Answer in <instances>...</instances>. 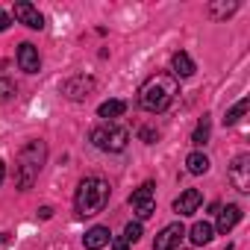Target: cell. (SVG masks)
Listing matches in <instances>:
<instances>
[{
    "label": "cell",
    "instance_id": "cell-1",
    "mask_svg": "<svg viewBox=\"0 0 250 250\" xmlns=\"http://www.w3.org/2000/svg\"><path fill=\"white\" fill-rule=\"evenodd\" d=\"M177 94H180V85H177V80H174L171 74H153V77L139 88V106H142L145 112L159 115V112H165V109L174 103Z\"/></svg>",
    "mask_w": 250,
    "mask_h": 250
},
{
    "label": "cell",
    "instance_id": "cell-2",
    "mask_svg": "<svg viewBox=\"0 0 250 250\" xmlns=\"http://www.w3.org/2000/svg\"><path fill=\"white\" fill-rule=\"evenodd\" d=\"M44 159H47V145L42 139H33L30 145L21 147L18 153V165H15V186L21 191L33 188V183L39 180L42 168H44Z\"/></svg>",
    "mask_w": 250,
    "mask_h": 250
},
{
    "label": "cell",
    "instance_id": "cell-3",
    "mask_svg": "<svg viewBox=\"0 0 250 250\" xmlns=\"http://www.w3.org/2000/svg\"><path fill=\"white\" fill-rule=\"evenodd\" d=\"M109 191H112V188H109V183H106L103 177H85V180L80 183V188H77V197H74L77 215L91 218V215L103 212L106 203H109Z\"/></svg>",
    "mask_w": 250,
    "mask_h": 250
},
{
    "label": "cell",
    "instance_id": "cell-4",
    "mask_svg": "<svg viewBox=\"0 0 250 250\" xmlns=\"http://www.w3.org/2000/svg\"><path fill=\"white\" fill-rule=\"evenodd\" d=\"M130 142V133L118 127V124H103V127H94L91 130V145L103 153H121Z\"/></svg>",
    "mask_w": 250,
    "mask_h": 250
},
{
    "label": "cell",
    "instance_id": "cell-5",
    "mask_svg": "<svg viewBox=\"0 0 250 250\" xmlns=\"http://www.w3.org/2000/svg\"><path fill=\"white\" fill-rule=\"evenodd\" d=\"M229 183L241 194L250 191V156L247 153H241V156L232 159V165H229Z\"/></svg>",
    "mask_w": 250,
    "mask_h": 250
},
{
    "label": "cell",
    "instance_id": "cell-6",
    "mask_svg": "<svg viewBox=\"0 0 250 250\" xmlns=\"http://www.w3.org/2000/svg\"><path fill=\"white\" fill-rule=\"evenodd\" d=\"M183 238H186V227H183V224H168V227L156 235L153 250H177Z\"/></svg>",
    "mask_w": 250,
    "mask_h": 250
},
{
    "label": "cell",
    "instance_id": "cell-7",
    "mask_svg": "<svg viewBox=\"0 0 250 250\" xmlns=\"http://www.w3.org/2000/svg\"><path fill=\"white\" fill-rule=\"evenodd\" d=\"M91 88H94V80L85 77V74H77V77H71V80L62 83V91H65V97H71V100H83V97H88Z\"/></svg>",
    "mask_w": 250,
    "mask_h": 250
},
{
    "label": "cell",
    "instance_id": "cell-8",
    "mask_svg": "<svg viewBox=\"0 0 250 250\" xmlns=\"http://www.w3.org/2000/svg\"><path fill=\"white\" fill-rule=\"evenodd\" d=\"M15 21H21L24 27H30V30H42L44 27V15L33 6V3H15Z\"/></svg>",
    "mask_w": 250,
    "mask_h": 250
},
{
    "label": "cell",
    "instance_id": "cell-9",
    "mask_svg": "<svg viewBox=\"0 0 250 250\" xmlns=\"http://www.w3.org/2000/svg\"><path fill=\"white\" fill-rule=\"evenodd\" d=\"M18 65H21V71H27V74H39V71H42V56H39V50H36L30 42H24V44L18 47Z\"/></svg>",
    "mask_w": 250,
    "mask_h": 250
},
{
    "label": "cell",
    "instance_id": "cell-10",
    "mask_svg": "<svg viewBox=\"0 0 250 250\" xmlns=\"http://www.w3.org/2000/svg\"><path fill=\"white\" fill-rule=\"evenodd\" d=\"M200 203H203V194H200L197 188H186V191L174 200V212H177V215H194Z\"/></svg>",
    "mask_w": 250,
    "mask_h": 250
},
{
    "label": "cell",
    "instance_id": "cell-11",
    "mask_svg": "<svg viewBox=\"0 0 250 250\" xmlns=\"http://www.w3.org/2000/svg\"><path fill=\"white\" fill-rule=\"evenodd\" d=\"M112 241V232H109V227H91L85 235H83V244H85V250H100V247H106Z\"/></svg>",
    "mask_w": 250,
    "mask_h": 250
},
{
    "label": "cell",
    "instance_id": "cell-12",
    "mask_svg": "<svg viewBox=\"0 0 250 250\" xmlns=\"http://www.w3.org/2000/svg\"><path fill=\"white\" fill-rule=\"evenodd\" d=\"M238 221H241V209H238L235 203H227V206L218 212V232H224V235H227Z\"/></svg>",
    "mask_w": 250,
    "mask_h": 250
},
{
    "label": "cell",
    "instance_id": "cell-13",
    "mask_svg": "<svg viewBox=\"0 0 250 250\" xmlns=\"http://www.w3.org/2000/svg\"><path fill=\"white\" fill-rule=\"evenodd\" d=\"M171 68H174V74H171L174 80H177V77H180V80H186V77H191V74H194V62H191V56H188V53H183V50H180V53H174Z\"/></svg>",
    "mask_w": 250,
    "mask_h": 250
},
{
    "label": "cell",
    "instance_id": "cell-14",
    "mask_svg": "<svg viewBox=\"0 0 250 250\" xmlns=\"http://www.w3.org/2000/svg\"><path fill=\"white\" fill-rule=\"evenodd\" d=\"M212 238H215V227H212V224L197 221V224L191 227V241H194V244H209Z\"/></svg>",
    "mask_w": 250,
    "mask_h": 250
},
{
    "label": "cell",
    "instance_id": "cell-15",
    "mask_svg": "<svg viewBox=\"0 0 250 250\" xmlns=\"http://www.w3.org/2000/svg\"><path fill=\"white\" fill-rule=\"evenodd\" d=\"M124 112H127V103H124V100H106V103H100V109H97V115L106 118V121L121 118Z\"/></svg>",
    "mask_w": 250,
    "mask_h": 250
},
{
    "label": "cell",
    "instance_id": "cell-16",
    "mask_svg": "<svg viewBox=\"0 0 250 250\" xmlns=\"http://www.w3.org/2000/svg\"><path fill=\"white\" fill-rule=\"evenodd\" d=\"M209 136H212V121L203 115V118L197 121V127H194V136H191V142L200 147V145H206V142H209Z\"/></svg>",
    "mask_w": 250,
    "mask_h": 250
},
{
    "label": "cell",
    "instance_id": "cell-17",
    "mask_svg": "<svg viewBox=\"0 0 250 250\" xmlns=\"http://www.w3.org/2000/svg\"><path fill=\"white\" fill-rule=\"evenodd\" d=\"M186 168H188V174H206V171H209V159H206V153H188Z\"/></svg>",
    "mask_w": 250,
    "mask_h": 250
},
{
    "label": "cell",
    "instance_id": "cell-18",
    "mask_svg": "<svg viewBox=\"0 0 250 250\" xmlns=\"http://www.w3.org/2000/svg\"><path fill=\"white\" fill-rule=\"evenodd\" d=\"M150 200H156V197H153V183H145V186H139V188L130 194L133 209H136V206H142V203H150Z\"/></svg>",
    "mask_w": 250,
    "mask_h": 250
},
{
    "label": "cell",
    "instance_id": "cell-19",
    "mask_svg": "<svg viewBox=\"0 0 250 250\" xmlns=\"http://www.w3.org/2000/svg\"><path fill=\"white\" fill-rule=\"evenodd\" d=\"M247 112V97H241L232 109H227V115H224V124H227V127H232V124H238L241 121V115Z\"/></svg>",
    "mask_w": 250,
    "mask_h": 250
},
{
    "label": "cell",
    "instance_id": "cell-20",
    "mask_svg": "<svg viewBox=\"0 0 250 250\" xmlns=\"http://www.w3.org/2000/svg\"><path fill=\"white\" fill-rule=\"evenodd\" d=\"M238 9V3H209V18H215V21H221V18H227V15H232Z\"/></svg>",
    "mask_w": 250,
    "mask_h": 250
},
{
    "label": "cell",
    "instance_id": "cell-21",
    "mask_svg": "<svg viewBox=\"0 0 250 250\" xmlns=\"http://www.w3.org/2000/svg\"><path fill=\"white\" fill-rule=\"evenodd\" d=\"M15 91H18V85H15L9 77H0V103H3V100H9Z\"/></svg>",
    "mask_w": 250,
    "mask_h": 250
},
{
    "label": "cell",
    "instance_id": "cell-22",
    "mask_svg": "<svg viewBox=\"0 0 250 250\" xmlns=\"http://www.w3.org/2000/svg\"><path fill=\"white\" fill-rule=\"evenodd\" d=\"M124 238H127V244L139 241V238H142V224H139V221H136V224H127V227H124Z\"/></svg>",
    "mask_w": 250,
    "mask_h": 250
},
{
    "label": "cell",
    "instance_id": "cell-23",
    "mask_svg": "<svg viewBox=\"0 0 250 250\" xmlns=\"http://www.w3.org/2000/svg\"><path fill=\"white\" fill-rule=\"evenodd\" d=\"M153 209H156V200H150V203H142V206H136V215H139V224H142L145 218H150V215H153Z\"/></svg>",
    "mask_w": 250,
    "mask_h": 250
},
{
    "label": "cell",
    "instance_id": "cell-24",
    "mask_svg": "<svg viewBox=\"0 0 250 250\" xmlns=\"http://www.w3.org/2000/svg\"><path fill=\"white\" fill-rule=\"evenodd\" d=\"M112 250H130L127 238H124V235H121V238H115V241H112Z\"/></svg>",
    "mask_w": 250,
    "mask_h": 250
},
{
    "label": "cell",
    "instance_id": "cell-25",
    "mask_svg": "<svg viewBox=\"0 0 250 250\" xmlns=\"http://www.w3.org/2000/svg\"><path fill=\"white\" fill-rule=\"evenodd\" d=\"M6 27H9V15H6V12H3V9H0V33H3V30H6Z\"/></svg>",
    "mask_w": 250,
    "mask_h": 250
},
{
    "label": "cell",
    "instance_id": "cell-26",
    "mask_svg": "<svg viewBox=\"0 0 250 250\" xmlns=\"http://www.w3.org/2000/svg\"><path fill=\"white\" fill-rule=\"evenodd\" d=\"M142 139H147V142H153V139H156V133H153V130H142Z\"/></svg>",
    "mask_w": 250,
    "mask_h": 250
},
{
    "label": "cell",
    "instance_id": "cell-27",
    "mask_svg": "<svg viewBox=\"0 0 250 250\" xmlns=\"http://www.w3.org/2000/svg\"><path fill=\"white\" fill-rule=\"evenodd\" d=\"M3 177H6V162H0V183H3Z\"/></svg>",
    "mask_w": 250,
    "mask_h": 250
}]
</instances>
